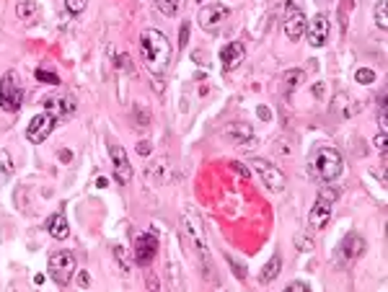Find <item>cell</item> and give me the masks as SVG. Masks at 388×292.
I'll return each mask as SVG.
<instances>
[{"label":"cell","mask_w":388,"mask_h":292,"mask_svg":"<svg viewBox=\"0 0 388 292\" xmlns=\"http://www.w3.org/2000/svg\"><path fill=\"white\" fill-rule=\"evenodd\" d=\"M230 264H233V269H236V277L238 279H244V267H241V264H236V261H233V258H230Z\"/></svg>","instance_id":"cell-32"},{"label":"cell","mask_w":388,"mask_h":292,"mask_svg":"<svg viewBox=\"0 0 388 292\" xmlns=\"http://www.w3.org/2000/svg\"><path fill=\"white\" fill-rule=\"evenodd\" d=\"M303 73H300V70H293V73H287L285 75V88L287 91H296L298 88V83H303Z\"/></svg>","instance_id":"cell-25"},{"label":"cell","mask_w":388,"mask_h":292,"mask_svg":"<svg viewBox=\"0 0 388 292\" xmlns=\"http://www.w3.org/2000/svg\"><path fill=\"white\" fill-rule=\"evenodd\" d=\"M181 233H184L186 241L192 243L194 254L202 261H207L210 258V249H207V241H205V225L194 210H186L184 215H181Z\"/></svg>","instance_id":"cell-3"},{"label":"cell","mask_w":388,"mask_h":292,"mask_svg":"<svg viewBox=\"0 0 388 292\" xmlns=\"http://www.w3.org/2000/svg\"><path fill=\"white\" fill-rule=\"evenodd\" d=\"M251 166L256 168V173L262 176L264 187L270 191H282L285 189V176H282V171H279L277 166H272L270 161H264V158H254Z\"/></svg>","instance_id":"cell-10"},{"label":"cell","mask_w":388,"mask_h":292,"mask_svg":"<svg viewBox=\"0 0 388 292\" xmlns=\"http://www.w3.org/2000/svg\"><path fill=\"white\" fill-rule=\"evenodd\" d=\"M308 168L316 179L321 181H337L342 173V155L337 147L331 145H319L313 147L311 158H308Z\"/></svg>","instance_id":"cell-2"},{"label":"cell","mask_w":388,"mask_h":292,"mask_svg":"<svg viewBox=\"0 0 388 292\" xmlns=\"http://www.w3.org/2000/svg\"><path fill=\"white\" fill-rule=\"evenodd\" d=\"M228 16H230L228 6L210 3V6H202V8H200V16H197V21H200V26H202L205 31H218L220 26L228 21Z\"/></svg>","instance_id":"cell-8"},{"label":"cell","mask_w":388,"mask_h":292,"mask_svg":"<svg viewBox=\"0 0 388 292\" xmlns=\"http://www.w3.org/2000/svg\"><path fill=\"white\" fill-rule=\"evenodd\" d=\"M246 57V47L241 42H230L220 50V62L226 70H236Z\"/></svg>","instance_id":"cell-15"},{"label":"cell","mask_w":388,"mask_h":292,"mask_svg":"<svg viewBox=\"0 0 388 292\" xmlns=\"http://www.w3.org/2000/svg\"><path fill=\"white\" fill-rule=\"evenodd\" d=\"M259 117H262V119H270V112H267L264 106H259Z\"/></svg>","instance_id":"cell-36"},{"label":"cell","mask_w":388,"mask_h":292,"mask_svg":"<svg viewBox=\"0 0 388 292\" xmlns=\"http://www.w3.org/2000/svg\"><path fill=\"white\" fill-rule=\"evenodd\" d=\"M47 272L55 279L57 287H65L73 279V272H76V256L70 251H57L50 256V264H47Z\"/></svg>","instance_id":"cell-5"},{"label":"cell","mask_w":388,"mask_h":292,"mask_svg":"<svg viewBox=\"0 0 388 292\" xmlns=\"http://www.w3.org/2000/svg\"><path fill=\"white\" fill-rule=\"evenodd\" d=\"M354 80H357V83H373V80H375V70H368V68H360L357 70V73H354Z\"/></svg>","instance_id":"cell-26"},{"label":"cell","mask_w":388,"mask_h":292,"mask_svg":"<svg viewBox=\"0 0 388 292\" xmlns=\"http://www.w3.org/2000/svg\"><path fill=\"white\" fill-rule=\"evenodd\" d=\"M55 124H57V117H55V114H50V112L36 114L34 119L29 122V127H26V138H29V143H34V145L44 143V140L52 135Z\"/></svg>","instance_id":"cell-6"},{"label":"cell","mask_w":388,"mask_h":292,"mask_svg":"<svg viewBox=\"0 0 388 292\" xmlns=\"http://www.w3.org/2000/svg\"><path fill=\"white\" fill-rule=\"evenodd\" d=\"M109 155H111V166H114V179H117L122 187L130 184V181H132V163H130V158H127L125 147L111 145Z\"/></svg>","instance_id":"cell-13"},{"label":"cell","mask_w":388,"mask_h":292,"mask_svg":"<svg viewBox=\"0 0 388 292\" xmlns=\"http://www.w3.org/2000/svg\"><path fill=\"white\" fill-rule=\"evenodd\" d=\"M11 176H13V161H11L8 150H0V187L8 184Z\"/></svg>","instance_id":"cell-21"},{"label":"cell","mask_w":388,"mask_h":292,"mask_svg":"<svg viewBox=\"0 0 388 292\" xmlns=\"http://www.w3.org/2000/svg\"><path fill=\"white\" fill-rule=\"evenodd\" d=\"M78 284H81V287H88V284H91V277L85 275V272H81V275H78Z\"/></svg>","instance_id":"cell-31"},{"label":"cell","mask_w":388,"mask_h":292,"mask_svg":"<svg viewBox=\"0 0 388 292\" xmlns=\"http://www.w3.org/2000/svg\"><path fill=\"white\" fill-rule=\"evenodd\" d=\"M21 103H24V83H21L18 73L8 70L0 78V109L13 114L21 109Z\"/></svg>","instance_id":"cell-4"},{"label":"cell","mask_w":388,"mask_h":292,"mask_svg":"<svg viewBox=\"0 0 388 292\" xmlns=\"http://www.w3.org/2000/svg\"><path fill=\"white\" fill-rule=\"evenodd\" d=\"M287 290H298V292H311V284H305V282H290V284H287Z\"/></svg>","instance_id":"cell-30"},{"label":"cell","mask_w":388,"mask_h":292,"mask_svg":"<svg viewBox=\"0 0 388 292\" xmlns=\"http://www.w3.org/2000/svg\"><path fill=\"white\" fill-rule=\"evenodd\" d=\"M114 256H117V261L125 267V272H127V269H130V261H127V256L122 254V246H114Z\"/></svg>","instance_id":"cell-29"},{"label":"cell","mask_w":388,"mask_h":292,"mask_svg":"<svg viewBox=\"0 0 388 292\" xmlns=\"http://www.w3.org/2000/svg\"><path fill=\"white\" fill-rule=\"evenodd\" d=\"M228 138L230 140H251V127H246V124H233L228 129Z\"/></svg>","instance_id":"cell-23"},{"label":"cell","mask_w":388,"mask_h":292,"mask_svg":"<svg viewBox=\"0 0 388 292\" xmlns=\"http://www.w3.org/2000/svg\"><path fill=\"white\" fill-rule=\"evenodd\" d=\"M329 31H331V24H329V16L326 13H316V16L308 21L305 26V36L313 47H324L326 39H329Z\"/></svg>","instance_id":"cell-12"},{"label":"cell","mask_w":388,"mask_h":292,"mask_svg":"<svg viewBox=\"0 0 388 292\" xmlns=\"http://www.w3.org/2000/svg\"><path fill=\"white\" fill-rule=\"evenodd\" d=\"M36 78L44 80V83H50V86H60V78L55 73H50V70H36Z\"/></svg>","instance_id":"cell-27"},{"label":"cell","mask_w":388,"mask_h":292,"mask_svg":"<svg viewBox=\"0 0 388 292\" xmlns=\"http://www.w3.org/2000/svg\"><path fill=\"white\" fill-rule=\"evenodd\" d=\"M279 269H282V256L279 254H275V256L270 258V264L262 269V275H259V282L267 284V282H275L279 277Z\"/></svg>","instance_id":"cell-17"},{"label":"cell","mask_w":388,"mask_h":292,"mask_svg":"<svg viewBox=\"0 0 388 292\" xmlns=\"http://www.w3.org/2000/svg\"><path fill=\"white\" fill-rule=\"evenodd\" d=\"M47 101L57 103V106H52L57 117H70V114L76 112V98L73 96H57V98H47Z\"/></svg>","instance_id":"cell-18"},{"label":"cell","mask_w":388,"mask_h":292,"mask_svg":"<svg viewBox=\"0 0 388 292\" xmlns=\"http://www.w3.org/2000/svg\"><path fill=\"white\" fill-rule=\"evenodd\" d=\"M331 199H326V197H316V202H313V207H311V215H308V225H311V231H324L326 225H329V220H331Z\"/></svg>","instance_id":"cell-14"},{"label":"cell","mask_w":388,"mask_h":292,"mask_svg":"<svg viewBox=\"0 0 388 292\" xmlns=\"http://www.w3.org/2000/svg\"><path fill=\"white\" fill-rule=\"evenodd\" d=\"M135 261H137V267H148L153 258H155V254H158V235L153 231H145L137 235V241H135Z\"/></svg>","instance_id":"cell-9"},{"label":"cell","mask_w":388,"mask_h":292,"mask_svg":"<svg viewBox=\"0 0 388 292\" xmlns=\"http://www.w3.org/2000/svg\"><path fill=\"white\" fill-rule=\"evenodd\" d=\"M44 228H47V233H50L55 241H62V238H68V233H70V228H68V217L62 215V212H55V215L44 223Z\"/></svg>","instance_id":"cell-16"},{"label":"cell","mask_w":388,"mask_h":292,"mask_svg":"<svg viewBox=\"0 0 388 292\" xmlns=\"http://www.w3.org/2000/svg\"><path fill=\"white\" fill-rule=\"evenodd\" d=\"M305 26H308V18H305L303 10L298 8V6H293V3H287L285 18H282V29H285L287 39H290V42H298V39L305 34Z\"/></svg>","instance_id":"cell-7"},{"label":"cell","mask_w":388,"mask_h":292,"mask_svg":"<svg viewBox=\"0 0 388 292\" xmlns=\"http://www.w3.org/2000/svg\"><path fill=\"white\" fill-rule=\"evenodd\" d=\"M140 54L153 75H163L171 65V42L158 29H145L140 34Z\"/></svg>","instance_id":"cell-1"},{"label":"cell","mask_w":388,"mask_h":292,"mask_svg":"<svg viewBox=\"0 0 388 292\" xmlns=\"http://www.w3.org/2000/svg\"><path fill=\"white\" fill-rule=\"evenodd\" d=\"M16 13H18L21 21H26V24H34L36 16H39V6H36L34 0H24V3H18Z\"/></svg>","instance_id":"cell-19"},{"label":"cell","mask_w":388,"mask_h":292,"mask_svg":"<svg viewBox=\"0 0 388 292\" xmlns=\"http://www.w3.org/2000/svg\"><path fill=\"white\" fill-rule=\"evenodd\" d=\"M386 8H388V0H378V3H375V26H378V29H388Z\"/></svg>","instance_id":"cell-22"},{"label":"cell","mask_w":388,"mask_h":292,"mask_svg":"<svg viewBox=\"0 0 388 292\" xmlns=\"http://www.w3.org/2000/svg\"><path fill=\"white\" fill-rule=\"evenodd\" d=\"M233 168H236V171L241 173V176H249V173H251V171H249V168H244V166H241V163H233Z\"/></svg>","instance_id":"cell-33"},{"label":"cell","mask_w":388,"mask_h":292,"mask_svg":"<svg viewBox=\"0 0 388 292\" xmlns=\"http://www.w3.org/2000/svg\"><path fill=\"white\" fill-rule=\"evenodd\" d=\"M88 6V0H65V10H68L70 16H81Z\"/></svg>","instance_id":"cell-24"},{"label":"cell","mask_w":388,"mask_h":292,"mask_svg":"<svg viewBox=\"0 0 388 292\" xmlns=\"http://www.w3.org/2000/svg\"><path fill=\"white\" fill-rule=\"evenodd\" d=\"M137 150H140V155H148V153H151V147H148V143H140V145H137Z\"/></svg>","instance_id":"cell-34"},{"label":"cell","mask_w":388,"mask_h":292,"mask_svg":"<svg viewBox=\"0 0 388 292\" xmlns=\"http://www.w3.org/2000/svg\"><path fill=\"white\" fill-rule=\"evenodd\" d=\"M155 8L166 18H174L179 16V10L184 8V0H155Z\"/></svg>","instance_id":"cell-20"},{"label":"cell","mask_w":388,"mask_h":292,"mask_svg":"<svg viewBox=\"0 0 388 292\" xmlns=\"http://www.w3.org/2000/svg\"><path fill=\"white\" fill-rule=\"evenodd\" d=\"M363 251H365V241L357 235V233H349V235H345V241L339 243L337 261L342 264V267H347V264H352L357 256H363Z\"/></svg>","instance_id":"cell-11"},{"label":"cell","mask_w":388,"mask_h":292,"mask_svg":"<svg viewBox=\"0 0 388 292\" xmlns=\"http://www.w3.org/2000/svg\"><path fill=\"white\" fill-rule=\"evenodd\" d=\"M375 147H378V153H386V132L383 129L375 135Z\"/></svg>","instance_id":"cell-28"},{"label":"cell","mask_w":388,"mask_h":292,"mask_svg":"<svg viewBox=\"0 0 388 292\" xmlns=\"http://www.w3.org/2000/svg\"><path fill=\"white\" fill-rule=\"evenodd\" d=\"M186 39H189V26H184V29H181V42H186Z\"/></svg>","instance_id":"cell-35"}]
</instances>
